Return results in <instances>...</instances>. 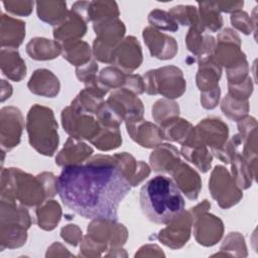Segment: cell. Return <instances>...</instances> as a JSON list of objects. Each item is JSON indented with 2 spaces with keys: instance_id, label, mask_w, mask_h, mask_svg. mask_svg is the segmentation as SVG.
I'll list each match as a JSON object with an SVG mask.
<instances>
[{
  "instance_id": "2",
  "label": "cell",
  "mask_w": 258,
  "mask_h": 258,
  "mask_svg": "<svg viewBox=\"0 0 258 258\" xmlns=\"http://www.w3.org/2000/svg\"><path fill=\"white\" fill-rule=\"evenodd\" d=\"M140 207L155 224H170L184 211V199L175 181L165 175L150 178L140 189Z\"/></svg>"
},
{
  "instance_id": "11",
  "label": "cell",
  "mask_w": 258,
  "mask_h": 258,
  "mask_svg": "<svg viewBox=\"0 0 258 258\" xmlns=\"http://www.w3.org/2000/svg\"><path fill=\"white\" fill-rule=\"evenodd\" d=\"M38 18L51 25L61 24L68 17L67 3L63 1L36 2Z\"/></svg>"
},
{
  "instance_id": "14",
  "label": "cell",
  "mask_w": 258,
  "mask_h": 258,
  "mask_svg": "<svg viewBox=\"0 0 258 258\" xmlns=\"http://www.w3.org/2000/svg\"><path fill=\"white\" fill-rule=\"evenodd\" d=\"M1 29H7V31H11L6 37L2 38V45L4 46L7 44L8 46L17 47L25 36V23L4 14L1 15Z\"/></svg>"
},
{
  "instance_id": "25",
  "label": "cell",
  "mask_w": 258,
  "mask_h": 258,
  "mask_svg": "<svg viewBox=\"0 0 258 258\" xmlns=\"http://www.w3.org/2000/svg\"><path fill=\"white\" fill-rule=\"evenodd\" d=\"M216 5L219 9V11L223 12H235L237 10H241V8L244 5L243 1H236V2H230V1H217Z\"/></svg>"
},
{
  "instance_id": "18",
  "label": "cell",
  "mask_w": 258,
  "mask_h": 258,
  "mask_svg": "<svg viewBox=\"0 0 258 258\" xmlns=\"http://www.w3.org/2000/svg\"><path fill=\"white\" fill-rule=\"evenodd\" d=\"M168 13L177 24L179 23L181 25H191V26L202 25L198 10L194 6H190V5L174 6L168 11Z\"/></svg>"
},
{
  "instance_id": "6",
  "label": "cell",
  "mask_w": 258,
  "mask_h": 258,
  "mask_svg": "<svg viewBox=\"0 0 258 258\" xmlns=\"http://www.w3.org/2000/svg\"><path fill=\"white\" fill-rule=\"evenodd\" d=\"M209 188L211 189L213 198L217 201L220 207L224 209H227L225 189L235 204H237L242 198V191L240 187L236 184L235 180L230 176L226 168L221 165H217L215 167L212 173Z\"/></svg>"
},
{
  "instance_id": "16",
  "label": "cell",
  "mask_w": 258,
  "mask_h": 258,
  "mask_svg": "<svg viewBox=\"0 0 258 258\" xmlns=\"http://www.w3.org/2000/svg\"><path fill=\"white\" fill-rule=\"evenodd\" d=\"M143 38H144V41L146 42L147 46L149 47L151 54L160 59H163V53H162L161 46L167 47L169 50H171L173 52H176V50H177V46H176L174 38H172L166 34H164L162 41H157V39L155 37V33H154V28L146 27L143 30Z\"/></svg>"
},
{
  "instance_id": "15",
  "label": "cell",
  "mask_w": 258,
  "mask_h": 258,
  "mask_svg": "<svg viewBox=\"0 0 258 258\" xmlns=\"http://www.w3.org/2000/svg\"><path fill=\"white\" fill-rule=\"evenodd\" d=\"M199 17L202 25L211 31H217L223 24V19L216 2H199Z\"/></svg>"
},
{
  "instance_id": "1",
  "label": "cell",
  "mask_w": 258,
  "mask_h": 258,
  "mask_svg": "<svg viewBox=\"0 0 258 258\" xmlns=\"http://www.w3.org/2000/svg\"><path fill=\"white\" fill-rule=\"evenodd\" d=\"M131 184L117 162L95 156L86 164L63 166L56 178V192L62 204L90 220L116 222L118 209Z\"/></svg>"
},
{
  "instance_id": "8",
  "label": "cell",
  "mask_w": 258,
  "mask_h": 258,
  "mask_svg": "<svg viewBox=\"0 0 258 258\" xmlns=\"http://www.w3.org/2000/svg\"><path fill=\"white\" fill-rule=\"evenodd\" d=\"M172 169H175V171H171V173L178 188L181 189L188 199L196 200L201 189V179L199 174L189 166L180 162V160Z\"/></svg>"
},
{
  "instance_id": "7",
  "label": "cell",
  "mask_w": 258,
  "mask_h": 258,
  "mask_svg": "<svg viewBox=\"0 0 258 258\" xmlns=\"http://www.w3.org/2000/svg\"><path fill=\"white\" fill-rule=\"evenodd\" d=\"M115 58L117 60L114 62L118 67H122L127 71L131 72L138 68L142 60V54L139 42L136 40V38L133 36L127 37L124 42L117 47L116 51L113 52L112 62Z\"/></svg>"
},
{
  "instance_id": "10",
  "label": "cell",
  "mask_w": 258,
  "mask_h": 258,
  "mask_svg": "<svg viewBox=\"0 0 258 258\" xmlns=\"http://www.w3.org/2000/svg\"><path fill=\"white\" fill-rule=\"evenodd\" d=\"M28 88L36 95L52 98L59 91V82L50 71L41 69L36 70L31 76Z\"/></svg>"
},
{
  "instance_id": "13",
  "label": "cell",
  "mask_w": 258,
  "mask_h": 258,
  "mask_svg": "<svg viewBox=\"0 0 258 258\" xmlns=\"http://www.w3.org/2000/svg\"><path fill=\"white\" fill-rule=\"evenodd\" d=\"M119 15L116 2L112 1H91L87 4V20L94 22L117 18Z\"/></svg>"
},
{
  "instance_id": "9",
  "label": "cell",
  "mask_w": 258,
  "mask_h": 258,
  "mask_svg": "<svg viewBox=\"0 0 258 258\" xmlns=\"http://www.w3.org/2000/svg\"><path fill=\"white\" fill-rule=\"evenodd\" d=\"M87 30L86 21L76 12L71 11L67 19L59 24L53 31L55 39L66 43L77 41L79 37H82Z\"/></svg>"
},
{
  "instance_id": "3",
  "label": "cell",
  "mask_w": 258,
  "mask_h": 258,
  "mask_svg": "<svg viewBox=\"0 0 258 258\" xmlns=\"http://www.w3.org/2000/svg\"><path fill=\"white\" fill-rule=\"evenodd\" d=\"M29 142L39 153L53 155L58 144L57 124L52 111L38 105L33 106L27 116Z\"/></svg>"
},
{
  "instance_id": "20",
  "label": "cell",
  "mask_w": 258,
  "mask_h": 258,
  "mask_svg": "<svg viewBox=\"0 0 258 258\" xmlns=\"http://www.w3.org/2000/svg\"><path fill=\"white\" fill-rule=\"evenodd\" d=\"M148 21L152 26L159 29L169 31H176L178 29V24L172 19L169 13L160 9L152 10L148 15Z\"/></svg>"
},
{
  "instance_id": "4",
  "label": "cell",
  "mask_w": 258,
  "mask_h": 258,
  "mask_svg": "<svg viewBox=\"0 0 258 258\" xmlns=\"http://www.w3.org/2000/svg\"><path fill=\"white\" fill-rule=\"evenodd\" d=\"M145 90L148 94H161L166 98H178L185 90L181 71L175 67H165L147 72Z\"/></svg>"
},
{
  "instance_id": "24",
  "label": "cell",
  "mask_w": 258,
  "mask_h": 258,
  "mask_svg": "<svg viewBox=\"0 0 258 258\" xmlns=\"http://www.w3.org/2000/svg\"><path fill=\"white\" fill-rule=\"evenodd\" d=\"M125 83L128 85V90L130 89L134 93L141 94L145 90V86L143 85V82L140 76H136V75L127 76Z\"/></svg>"
},
{
  "instance_id": "22",
  "label": "cell",
  "mask_w": 258,
  "mask_h": 258,
  "mask_svg": "<svg viewBox=\"0 0 258 258\" xmlns=\"http://www.w3.org/2000/svg\"><path fill=\"white\" fill-rule=\"evenodd\" d=\"M231 22L233 26H235L237 29L241 30L245 34H250L252 25H254L249 15L242 10H237L232 13Z\"/></svg>"
},
{
  "instance_id": "5",
  "label": "cell",
  "mask_w": 258,
  "mask_h": 258,
  "mask_svg": "<svg viewBox=\"0 0 258 258\" xmlns=\"http://www.w3.org/2000/svg\"><path fill=\"white\" fill-rule=\"evenodd\" d=\"M62 126L64 130L76 139L85 138L93 140L100 132L97 121L78 105L72 103L71 107L62 110Z\"/></svg>"
},
{
  "instance_id": "19",
  "label": "cell",
  "mask_w": 258,
  "mask_h": 258,
  "mask_svg": "<svg viewBox=\"0 0 258 258\" xmlns=\"http://www.w3.org/2000/svg\"><path fill=\"white\" fill-rule=\"evenodd\" d=\"M63 57H66L75 66H83L86 62L80 55L90 59V47L86 42L81 40L63 44Z\"/></svg>"
},
{
  "instance_id": "17",
  "label": "cell",
  "mask_w": 258,
  "mask_h": 258,
  "mask_svg": "<svg viewBox=\"0 0 258 258\" xmlns=\"http://www.w3.org/2000/svg\"><path fill=\"white\" fill-rule=\"evenodd\" d=\"M38 225L44 230H52L60 218V208L55 201H48L46 205L37 209Z\"/></svg>"
},
{
  "instance_id": "21",
  "label": "cell",
  "mask_w": 258,
  "mask_h": 258,
  "mask_svg": "<svg viewBox=\"0 0 258 258\" xmlns=\"http://www.w3.org/2000/svg\"><path fill=\"white\" fill-rule=\"evenodd\" d=\"M100 80L101 85L104 86L106 89H109L110 87H121L125 83L126 79H124V75L122 74V72L118 71L117 69L106 68L102 70L100 74Z\"/></svg>"
},
{
  "instance_id": "23",
  "label": "cell",
  "mask_w": 258,
  "mask_h": 258,
  "mask_svg": "<svg viewBox=\"0 0 258 258\" xmlns=\"http://www.w3.org/2000/svg\"><path fill=\"white\" fill-rule=\"evenodd\" d=\"M3 5L5 9L11 13L18 14V15H29L33 2L32 1H8V2H3Z\"/></svg>"
},
{
  "instance_id": "12",
  "label": "cell",
  "mask_w": 258,
  "mask_h": 258,
  "mask_svg": "<svg viewBox=\"0 0 258 258\" xmlns=\"http://www.w3.org/2000/svg\"><path fill=\"white\" fill-rule=\"evenodd\" d=\"M205 32L204 26H191L186 36V44L188 49L195 54L211 53L214 49V38L210 35L203 36Z\"/></svg>"
}]
</instances>
